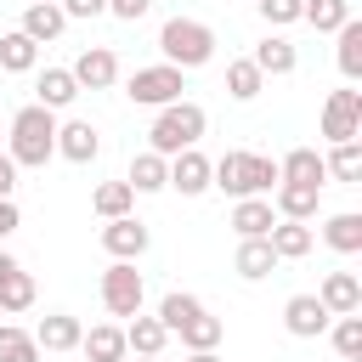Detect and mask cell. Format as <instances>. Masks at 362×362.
Here are the masks:
<instances>
[{
    "instance_id": "32",
    "label": "cell",
    "mask_w": 362,
    "mask_h": 362,
    "mask_svg": "<svg viewBox=\"0 0 362 362\" xmlns=\"http://www.w3.org/2000/svg\"><path fill=\"white\" fill-rule=\"evenodd\" d=\"M198 311H204V300H198V294H181V288H170V294L158 300V322H164L170 334H175L187 317H198Z\"/></svg>"
},
{
    "instance_id": "30",
    "label": "cell",
    "mask_w": 362,
    "mask_h": 362,
    "mask_svg": "<svg viewBox=\"0 0 362 362\" xmlns=\"http://www.w3.org/2000/svg\"><path fill=\"white\" fill-rule=\"evenodd\" d=\"M334 34H339V74H345V79H362V23L345 17Z\"/></svg>"
},
{
    "instance_id": "35",
    "label": "cell",
    "mask_w": 362,
    "mask_h": 362,
    "mask_svg": "<svg viewBox=\"0 0 362 362\" xmlns=\"http://www.w3.org/2000/svg\"><path fill=\"white\" fill-rule=\"evenodd\" d=\"M322 164H328V175H339V181H362V147H356V141H334V153H328Z\"/></svg>"
},
{
    "instance_id": "33",
    "label": "cell",
    "mask_w": 362,
    "mask_h": 362,
    "mask_svg": "<svg viewBox=\"0 0 362 362\" xmlns=\"http://www.w3.org/2000/svg\"><path fill=\"white\" fill-rule=\"evenodd\" d=\"M311 28H322V34H334L345 17H351V0H305V11H300Z\"/></svg>"
},
{
    "instance_id": "20",
    "label": "cell",
    "mask_w": 362,
    "mask_h": 362,
    "mask_svg": "<svg viewBox=\"0 0 362 362\" xmlns=\"http://www.w3.org/2000/svg\"><path fill=\"white\" fill-rule=\"evenodd\" d=\"M62 28H68V17H62V6H57V0H45V6H28V11H23V34H28L34 45H51Z\"/></svg>"
},
{
    "instance_id": "22",
    "label": "cell",
    "mask_w": 362,
    "mask_h": 362,
    "mask_svg": "<svg viewBox=\"0 0 362 362\" xmlns=\"http://www.w3.org/2000/svg\"><path fill=\"white\" fill-rule=\"evenodd\" d=\"M266 243H272L277 260H300V255H311V226L305 221H277L266 232Z\"/></svg>"
},
{
    "instance_id": "17",
    "label": "cell",
    "mask_w": 362,
    "mask_h": 362,
    "mask_svg": "<svg viewBox=\"0 0 362 362\" xmlns=\"http://www.w3.org/2000/svg\"><path fill=\"white\" fill-rule=\"evenodd\" d=\"M79 317H68V311H51V317H40V328H34V345L40 351H74L79 345Z\"/></svg>"
},
{
    "instance_id": "9",
    "label": "cell",
    "mask_w": 362,
    "mask_h": 362,
    "mask_svg": "<svg viewBox=\"0 0 362 362\" xmlns=\"http://www.w3.org/2000/svg\"><path fill=\"white\" fill-rule=\"evenodd\" d=\"M74 79H79V90H107L113 79H119V57L107 51V45H90V51H79L74 57V68H68Z\"/></svg>"
},
{
    "instance_id": "31",
    "label": "cell",
    "mask_w": 362,
    "mask_h": 362,
    "mask_svg": "<svg viewBox=\"0 0 362 362\" xmlns=\"http://www.w3.org/2000/svg\"><path fill=\"white\" fill-rule=\"evenodd\" d=\"M260 85H266V74H260L249 57L226 62V90H232V102H255V96H260Z\"/></svg>"
},
{
    "instance_id": "46",
    "label": "cell",
    "mask_w": 362,
    "mask_h": 362,
    "mask_svg": "<svg viewBox=\"0 0 362 362\" xmlns=\"http://www.w3.org/2000/svg\"><path fill=\"white\" fill-rule=\"evenodd\" d=\"M28 6H45V0H28Z\"/></svg>"
},
{
    "instance_id": "28",
    "label": "cell",
    "mask_w": 362,
    "mask_h": 362,
    "mask_svg": "<svg viewBox=\"0 0 362 362\" xmlns=\"http://www.w3.org/2000/svg\"><path fill=\"white\" fill-rule=\"evenodd\" d=\"M40 62V45L23 34V28H11V34H0V68L6 74H28Z\"/></svg>"
},
{
    "instance_id": "18",
    "label": "cell",
    "mask_w": 362,
    "mask_h": 362,
    "mask_svg": "<svg viewBox=\"0 0 362 362\" xmlns=\"http://www.w3.org/2000/svg\"><path fill=\"white\" fill-rule=\"evenodd\" d=\"M277 181H311V187H322V181H328V164H322L317 147H294V153H283Z\"/></svg>"
},
{
    "instance_id": "3",
    "label": "cell",
    "mask_w": 362,
    "mask_h": 362,
    "mask_svg": "<svg viewBox=\"0 0 362 362\" xmlns=\"http://www.w3.org/2000/svg\"><path fill=\"white\" fill-rule=\"evenodd\" d=\"M158 51H164V62L170 68H204L209 57H215V28L209 23H198V17H170L164 28H158Z\"/></svg>"
},
{
    "instance_id": "29",
    "label": "cell",
    "mask_w": 362,
    "mask_h": 362,
    "mask_svg": "<svg viewBox=\"0 0 362 362\" xmlns=\"http://www.w3.org/2000/svg\"><path fill=\"white\" fill-rule=\"evenodd\" d=\"M130 204H136V187H130V181H102V187L90 192V209H96L102 221H113V215H130Z\"/></svg>"
},
{
    "instance_id": "12",
    "label": "cell",
    "mask_w": 362,
    "mask_h": 362,
    "mask_svg": "<svg viewBox=\"0 0 362 362\" xmlns=\"http://www.w3.org/2000/svg\"><path fill=\"white\" fill-rule=\"evenodd\" d=\"M57 153H62L68 164H90V158L102 153V136H96L85 119H68V124H57Z\"/></svg>"
},
{
    "instance_id": "19",
    "label": "cell",
    "mask_w": 362,
    "mask_h": 362,
    "mask_svg": "<svg viewBox=\"0 0 362 362\" xmlns=\"http://www.w3.org/2000/svg\"><path fill=\"white\" fill-rule=\"evenodd\" d=\"M272 226H277V209L266 198H238V209H232V232L238 238H266Z\"/></svg>"
},
{
    "instance_id": "40",
    "label": "cell",
    "mask_w": 362,
    "mask_h": 362,
    "mask_svg": "<svg viewBox=\"0 0 362 362\" xmlns=\"http://www.w3.org/2000/svg\"><path fill=\"white\" fill-rule=\"evenodd\" d=\"M147 6H153V0H107V11H113V17H124V23H136Z\"/></svg>"
},
{
    "instance_id": "2",
    "label": "cell",
    "mask_w": 362,
    "mask_h": 362,
    "mask_svg": "<svg viewBox=\"0 0 362 362\" xmlns=\"http://www.w3.org/2000/svg\"><path fill=\"white\" fill-rule=\"evenodd\" d=\"M11 164H28V170H40L51 153H57V113L51 107H40V102H28V107H17L11 113Z\"/></svg>"
},
{
    "instance_id": "34",
    "label": "cell",
    "mask_w": 362,
    "mask_h": 362,
    "mask_svg": "<svg viewBox=\"0 0 362 362\" xmlns=\"http://www.w3.org/2000/svg\"><path fill=\"white\" fill-rule=\"evenodd\" d=\"M0 362H40V345H34V334H23V328L0 322Z\"/></svg>"
},
{
    "instance_id": "4",
    "label": "cell",
    "mask_w": 362,
    "mask_h": 362,
    "mask_svg": "<svg viewBox=\"0 0 362 362\" xmlns=\"http://www.w3.org/2000/svg\"><path fill=\"white\" fill-rule=\"evenodd\" d=\"M204 124H209V119H204V107H198V102H170V107H158V119H153L147 141H153V153L175 158L181 147H198Z\"/></svg>"
},
{
    "instance_id": "39",
    "label": "cell",
    "mask_w": 362,
    "mask_h": 362,
    "mask_svg": "<svg viewBox=\"0 0 362 362\" xmlns=\"http://www.w3.org/2000/svg\"><path fill=\"white\" fill-rule=\"evenodd\" d=\"M62 6V17H102L107 11V0H57Z\"/></svg>"
},
{
    "instance_id": "7",
    "label": "cell",
    "mask_w": 362,
    "mask_h": 362,
    "mask_svg": "<svg viewBox=\"0 0 362 362\" xmlns=\"http://www.w3.org/2000/svg\"><path fill=\"white\" fill-rule=\"evenodd\" d=\"M322 136L328 141H356L362 136V90H334L322 107Z\"/></svg>"
},
{
    "instance_id": "11",
    "label": "cell",
    "mask_w": 362,
    "mask_h": 362,
    "mask_svg": "<svg viewBox=\"0 0 362 362\" xmlns=\"http://www.w3.org/2000/svg\"><path fill=\"white\" fill-rule=\"evenodd\" d=\"M283 328H288L294 339H317V334L328 328V305H322L317 294H294V300L283 305Z\"/></svg>"
},
{
    "instance_id": "42",
    "label": "cell",
    "mask_w": 362,
    "mask_h": 362,
    "mask_svg": "<svg viewBox=\"0 0 362 362\" xmlns=\"http://www.w3.org/2000/svg\"><path fill=\"white\" fill-rule=\"evenodd\" d=\"M11 187H17V164L11 153H0V198H11Z\"/></svg>"
},
{
    "instance_id": "5",
    "label": "cell",
    "mask_w": 362,
    "mask_h": 362,
    "mask_svg": "<svg viewBox=\"0 0 362 362\" xmlns=\"http://www.w3.org/2000/svg\"><path fill=\"white\" fill-rule=\"evenodd\" d=\"M181 68H170V62H153V68H136L130 74V85H124V96L136 102V107H170V102H181Z\"/></svg>"
},
{
    "instance_id": "21",
    "label": "cell",
    "mask_w": 362,
    "mask_h": 362,
    "mask_svg": "<svg viewBox=\"0 0 362 362\" xmlns=\"http://www.w3.org/2000/svg\"><path fill=\"white\" fill-rule=\"evenodd\" d=\"M124 181H130L136 192H158V187H170V158L147 147V153L130 158V175H124Z\"/></svg>"
},
{
    "instance_id": "1",
    "label": "cell",
    "mask_w": 362,
    "mask_h": 362,
    "mask_svg": "<svg viewBox=\"0 0 362 362\" xmlns=\"http://www.w3.org/2000/svg\"><path fill=\"white\" fill-rule=\"evenodd\" d=\"M209 187H221L232 198H266L277 187V158H266V153H221L209 164Z\"/></svg>"
},
{
    "instance_id": "45",
    "label": "cell",
    "mask_w": 362,
    "mask_h": 362,
    "mask_svg": "<svg viewBox=\"0 0 362 362\" xmlns=\"http://www.w3.org/2000/svg\"><path fill=\"white\" fill-rule=\"evenodd\" d=\"M136 362H164V356H136Z\"/></svg>"
},
{
    "instance_id": "8",
    "label": "cell",
    "mask_w": 362,
    "mask_h": 362,
    "mask_svg": "<svg viewBox=\"0 0 362 362\" xmlns=\"http://www.w3.org/2000/svg\"><path fill=\"white\" fill-rule=\"evenodd\" d=\"M102 249H107L113 260H141V255H147V226H141L136 215H113V221L102 226Z\"/></svg>"
},
{
    "instance_id": "10",
    "label": "cell",
    "mask_w": 362,
    "mask_h": 362,
    "mask_svg": "<svg viewBox=\"0 0 362 362\" xmlns=\"http://www.w3.org/2000/svg\"><path fill=\"white\" fill-rule=\"evenodd\" d=\"M170 187H175L181 198H198V192H209V158H204L198 147H181V153L170 158Z\"/></svg>"
},
{
    "instance_id": "43",
    "label": "cell",
    "mask_w": 362,
    "mask_h": 362,
    "mask_svg": "<svg viewBox=\"0 0 362 362\" xmlns=\"http://www.w3.org/2000/svg\"><path fill=\"white\" fill-rule=\"evenodd\" d=\"M11 272H17V260H11V255H6V249H0V283H6V277H11Z\"/></svg>"
},
{
    "instance_id": "14",
    "label": "cell",
    "mask_w": 362,
    "mask_h": 362,
    "mask_svg": "<svg viewBox=\"0 0 362 362\" xmlns=\"http://www.w3.org/2000/svg\"><path fill=\"white\" fill-rule=\"evenodd\" d=\"M317 198H322V187H311V181H277V215L283 221H311L317 215Z\"/></svg>"
},
{
    "instance_id": "23",
    "label": "cell",
    "mask_w": 362,
    "mask_h": 362,
    "mask_svg": "<svg viewBox=\"0 0 362 362\" xmlns=\"http://www.w3.org/2000/svg\"><path fill=\"white\" fill-rule=\"evenodd\" d=\"M232 266H238V277L260 283V277H272V272H277V255H272V243H266V238H243Z\"/></svg>"
},
{
    "instance_id": "25",
    "label": "cell",
    "mask_w": 362,
    "mask_h": 362,
    "mask_svg": "<svg viewBox=\"0 0 362 362\" xmlns=\"http://www.w3.org/2000/svg\"><path fill=\"white\" fill-rule=\"evenodd\" d=\"M34 90H40V107H51V113H57V107H68V102L79 96V79H74L68 68H45Z\"/></svg>"
},
{
    "instance_id": "13",
    "label": "cell",
    "mask_w": 362,
    "mask_h": 362,
    "mask_svg": "<svg viewBox=\"0 0 362 362\" xmlns=\"http://www.w3.org/2000/svg\"><path fill=\"white\" fill-rule=\"evenodd\" d=\"M317 300L328 305V317L362 311V283H356V272H328V277H322V288H317Z\"/></svg>"
},
{
    "instance_id": "15",
    "label": "cell",
    "mask_w": 362,
    "mask_h": 362,
    "mask_svg": "<svg viewBox=\"0 0 362 362\" xmlns=\"http://www.w3.org/2000/svg\"><path fill=\"white\" fill-rule=\"evenodd\" d=\"M164 345H170V328L158 322V317H130L124 322V351H136V356H164Z\"/></svg>"
},
{
    "instance_id": "26",
    "label": "cell",
    "mask_w": 362,
    "mask_h": 362,
    "mask_svg": "<svg viewBox=\"0 0 362 362\" xmlns=\"http://www.w3.org/2000/svg\"><path fill=\"white\" fill-rule=\"evenodd\" d=\"M322 238H328V249H339V255H356V249H362V215H356V209H339V215H328Z\"/></svg>"
},
{
    "instance_id": "44",
    "label": "cell",
    "mask_w": 362,
    "mask_h": 362,
    "mask_svg": "<svg viewBox=\"0 0 362 362\" xmlns=\"http://www.w3.org/2000/svg\"><path fill=\"white\" fill-rule=\"evenodd\" d=\"M187 362H221V356H215V351H192Z\"/></svg>"
},
{
    "instance_id": "6",
    "label": "cell",
    "mask_w": 362,
    "mask_h": 362,
    "mask_svg": "<svg viewBox=\"0 0 362 362\" xmlns=\"http://www.w3.org/2000/svg\"><path fill=\"white\" fill-rule=\"evenodd\" d=\"M102 305L113 317H136L141 311V272H136V260H113L102 272Z\"/></svg>"
},
{
    "instance_id": "24",
    "label": "cell",
    "mask_w": 362,
    "mask_h": 362,
    "mask_svg": "<svg viewBox=\"0 0 362 362\" xmlns=\"http://www.w3.org/2000/svg\"><path fill=\"white\" fill-rule=\"evenodd\" d=\"M79 351H85L90 362H124V328L96 322L90 334H79Z\"/></svg>"
},
{
    "instance_id": "38",
    "label": "cell",
    "mask_w": 362,
    "mask_h": 362,
    "mask_svg": "<svg viewBox=\"0 0 362 362\" xmlns=\"http://www.w3.org/2000/svg\"><path fill=\"white\" fill-rule=\"evenodd\" d=\"M300 11H305V0H260V17H266L272 28H288V23H300Z\"/></svg>"
},
{
    "instance_id": "16",
    "label": "cell",
    "mask_w": 362,
    "mask_h": 362,
    "mask_svg": "<svg viewBox=\"0 0 362 362\" xmlns=\"http://www.w3.org/2000/svg\"><path fill=\"white\" fill-rule=\"evenodd\" d=\"M249 62H255L266 79H277V74H294V68H300V51H294L283 34H266V40L255 45V57H249Z\"/></svg>"
},
{
    "instance_id": "37",
    "label": "cell",
    "mask_w": 362,
    "mask_h": 362,
    "mask_svg": "<svg viewBox=\"0 0 362 362\" xmlns=\"http://www.w3.org/2000/svg\"><path fill=\"white\" fill-rule=\"evenodd\" d=\"M28 305H34V277L17 266V272L0 283V311H28Z\"/></svg>"
},
{
    "instance_id": "36",
    "label": "cell",
    "mask_w": 362,
    "mask_h": 362,
    "mask_svg": "<svg viewBox=\"0 0 362 362\" xmlns=\"http://www.w3.org/2000/svg\"><path fill=\"white\" fill-rule=\"evenodd\" d=\"M334 351H339L345 362H362V317H356V311H345V317L334 322Z\"/></svg>"
},
{
    "instance_id": "27",
    "label": "cell",
    "mask_w": 362,
    "mask_h": 362,
    "mask_svg": "<svg viewBox=\"0 0 362 362\" xmlns=\"http://www.w3.org/2000/svg\"><path fill=\"white\" fill-rule=\"evenodd\" d=\"M175 334H181V345H187V351H215V345H221V334H226V322H221V317H209V311H198V317H187Z\"/></svg>"
},
{
    "instance_id": "41",
    "label": "cell",
    "mask_w": 362,
    "mask_h": 362,
    "mask_svg": "<svg viewBox=\"0 0 362 362\" xmlns=\"http://www.w3.org/2000/svg\"><path fill=\"white\" fill-rule=\"evenodd\" d=\"M17 226H23V215H17V204H11V198H0V243H6V238H11Z\"/></svg>"
}]
</instances>
